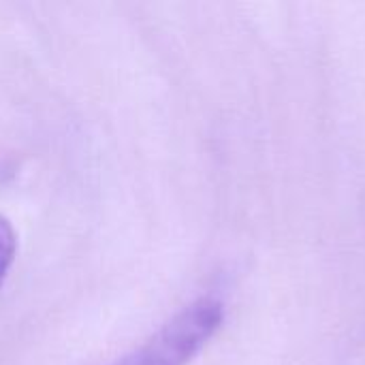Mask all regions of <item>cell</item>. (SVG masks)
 <instances>
[{
  "instance_id": "1",
  "label": "cell",
  "mask_w": 365,
  "mask_h": 365,
  "mask_svg": "<svg viewBox=\"0 0 365 365\" xmlns=\"http://www.w3.org/2000/svg\"><path fill=\"white\" fill-rule=\"evenodd\" d=\"M225 321V304L203 295L173 314L156 334L111 365H188L216 336Z\"/></svg>"
},
{
  "instance_id": "2",
  "label": "cell",
  "mask_w": 365,
  "mask_h": 365,
  "mask_svg": "<svg viewBox=\"0 0 365 365\" xmlns=\"http://www.w3.org/2000/svg\"><path fill=\"white\" fill-rule=\"evenodd\" d=\"M17 255V233L13 222L0 214V287L4 284Z\"/></svg>"
}]
</instances>
